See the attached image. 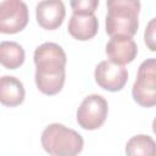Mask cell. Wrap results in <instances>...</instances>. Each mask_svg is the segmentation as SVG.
I'll return each mask as SVG.
<instances>
[{
    "instance_id": "obj_1",
    "label": "cell",
    "mask_w": 156,
    "mask_h": 156,
    "mask_svg": "<svg viewBox=\"0 0 156 156\" xmlns=\"http://www.w3.org/2000/svg\"><path fill=\"white\" fill-rule=\"evenodd\" d=\"M66 54L56 43H44L34 51L35 84L45 95L61 91L66 78Z\"/></svg>"
},
{
    "instance_id": "obj_2",
    "label": "cell",
    "mask_w": 156,
    "mask_h": 156,
    "mask_svg": "<svg viewBox=\"0 0 156 156\" xmlns=\"http://www.w3.org/2000/svg\"><path fill=\"white\" fill-rule=\"evenodd\" d=\"M106 16V33L113 37L132 38L139 27L138 15L140 1L138 0H108Z\"/></svg>"
},
{
    "instance_id": "obj_3",
    "label": "cell",
    "mask_w": 156,
    "mask_h": 156,
    "mask_svg": "<svg viewBox=\"0 0 156 156\" xmlns=\"http://www.w3.org/2000/svg\"><path fill=\"white\" fill-rule=\"evenodd\" d=\"M41 145L51 156H77L83 150L84 140L74 129L52 123L43 130Z\"/></svg>"
},
{
    "instance_id": "obj_4",
    "label": "cell",
    "mask_w": 156,
    "mask_h": 156,
    "mask_svg": "<svg viewBox=\"0 0 156 156\" xmlns=\"http://www.w3.org/2000/svg\"><path fill=\"white\" fill-rule=\"evenodd\" d=\"M132 94L133 99L140 106H156V58H147L141 62Z\"/></svg>"
},
{
    "instance_id": "obj_5",
    "label": "cell",
    "mask_w": 156,
    "mask_h": 156,
    "mask_svg": "<svg viewBox=\"0 0 156 156\" xmlns=\"http://www.w3.org/2000/svg\"><path fill=\"white\" fill-rule=\"evenodd\" d=\"M108 105L105 98L98 94H91L84 98L77 110V122L87 130L98 129L106 121Z\"/></svg>"
},
{
    "instance_id": "obj_6",
    "label": "cell",
    "mask_w": 156,
    "mask_h": 156,
    "mask_svg": "<svg viewBox=\"0 0 156 156\" xmlns=\"http://www.w3.org/2000/svg\"><path fill=\"white\" fill-rule=\"evenodd\" d=\"M28 23V9L21 0H5L0 2V32L15 34L24 29Z\"/></svg>"
},
{
    "instance_id": "obj_7",
    "label": "cell",
    "mask_w": 156,
    "mask_h": 156,
    "mask_svg": "<svg viewBox=\"0 0 156 156\" xmlns=\"http://www.w3.org/2000/svg\"><path fill=\"white\" fill-rule=\"evenodd\" d=\"M95 80L105 90L118 91L121 90L127 80L128 72L124 66L113 63L112 61H101L95 68Z\"/></svg>"
},
{
    "instance_id": "obj_8",
    "label": "cell",
    "mask_w": 156,
    "mask_h": 156,
    "mask_svg": "<svg viewBox=\"0 0 156 156\" xmlns=\"http://www.w3.org/2000/svg\"><path fill=\"white\" fill-rule=\"evenodd\" d=\"M37 21L44 29L52 30L58 28L66 16L65 5L60 0H46L38 2L35 7Z\"/></svg>"
},
{
    "instance_id": "obj_9",
    "label": "cell",
    "mask_w": 156,
    "mask_h": 156,
    "mask_svg": "<svg viewBox=\"0 0 156 156\" xmlns=\"http://www.w3.org/2000/svg\"><path fill=\"white\" fill-rule=\"evenodd\" d=\"M106 54L113 63L119 66L130 63L136 54L138 46L132 38L128 37H113L106 45Z\"/></svg>"
},
{
    "instance_id": "obj_10",
    "label": "cell",
    "mask_w": 156,
    "mask_h": 156,
    "mask_svg": "<svg viewBox=\"0 0 156 156\" xmlns=\"http://www.w3.org/2000/svg\"><path fill=\"white\" fill-rule=\"evenodd\" d=\"M99 21L94 13H73L68 22L69 34L78 40H89L98 33Z\"/></svg>"
},
{
    "instance_id": "obj_11",
    "label": "cell",
    "mask_w": 156,
    "mask_h": 156,
    "mask_svg": "<svg viewBox=\"0 0 156 156\" xmlns=\"http://www.w3.org/2000/svg\"><path fill=\"white\" fill-rule=\"evenodd\" d=\"M24 87L20 79L12 76H2L0 79V101L5 106H18L24 100Z\"/></svg>"
},
{
    "instance_id": "obj_12",
    "label": "cell",
    "mask_w": 156,
    "mask_h": 156,
    "mask_svg": "<svg viewBox=\"0 0 156 156\" xmlns=\"http://www.w3.org/2000/svg\"><path fill=\"white\" fill-rule=\"evenodd\" d=\"M1 65L9 69H16L24 62V50L16 41H1L0 44Z\"/></svg>"
},
{
    "instance_id": "obj_13",
    "label": "cell",
    "mask_w": 156,
    "mask_h": 156,
    "mask_svg": "<svg viewBox=\"0 0 156 156\" xmlns=\"http://www.w3.org/2000/svg\"><path fill=\"white\" fill-rule=\"evenodd\" d=\"M126 154L127 156H156V143L149 135H134L127 141Z\"/></svg>"
},
{
    "instance_id": "obj_14",
    "label": "cell",
    "mask_w": 156,
    "mask_h": 156,
    "mask_svg": "<svg viewBox=\"0 0 156 156\" xmlns=\"http://www.w3.org/2000/svg\"><path fill=\"white\" fill-rule=\"evenodd\" d=\"M99 6L98 0H73L71 1V7L73 13H94Z\"/></svg>"
},
{
    "instance_id": "obj_15",
    "label": "cell",
    "mask_w": 156,
    "mask_h": 156,
    "mask_svg": "<svg viewBox=\"0 0 156 156\" xmlns=\"http://www.w3.org/2000/svg\"><path fill=\"white\" fill-rule=\"evenodd\" d=\"M144 41L151 51H156V17L149 21L144 32Z\"/></svg>"
},
{
    "instance_id": "obj_16",
    "label": "cell",
    "mask_w": 156,
    "mask_h": 156,
    "mask_svg": "<svg viewBox=\"0 0 156 156\" xmlns=\"http://www.w3.org/2000/svg\"><path fill=\"white\" fill-rule=\"evenodd\" d=\"M152 130H154V133L156 134V117H155V119L152 121Z\"/></svg>"
}]
</instances>
